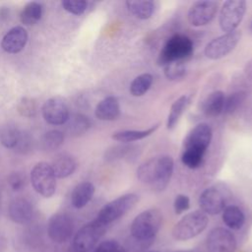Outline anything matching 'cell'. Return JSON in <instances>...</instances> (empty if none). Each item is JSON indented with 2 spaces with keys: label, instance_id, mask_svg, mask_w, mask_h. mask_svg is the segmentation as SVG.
I'll list each match as a JSON object with an SVG mask.
<instances>
[{
  "label": "cell",
  "instance_id": "obj_34",
  "mask_svg": "<svg viewBox=\"0 0 252 252\" xmlns=\"http://www.w3.org/2000/svg\"><path fill=\"white\" fill-rule=\"evenodd\" d=\"M61 4L64 10L74 15L84 14L89 5V3L85 0H64L61 2Z\"/></svg>",
  "mask_w": 252,
  "mask_h": 252
},
{
  "label": "cell",
  "instance_id": "obj_14",
  "mask_svg": "<svg viewBox=\"0 0 252 252\" xmlns=\"http://www.w3.org/2000/svg\"><path fill=\"white\" fill-rule=\"evenodd\" d=\"M218 11V3L212 0L197 1L189 9L188 21L194 27L209 24Z\"/></svg>",
  "mask_w": 252,
  "mask_h": 252
},
{
  "label": "cell",
  "instance_id": "obj_37",
  "mask_svg": "<svg viewBox=\"0 0 252 252\" xmlns=\"http://www.w3.org/2000/svg\"><path fill=\"white\" fill-rule=\"evenodd\" d=\"M32 146V138L29 135V133H23L21 132L19 141L15 147V149L17 150V152L25 154L31 151Z\"/></svg>",
  "mask_w": 252,
  "mask_h": 252
},
{
  "label": "cell",
  "instance_id": "obj_6",
  "mask_svg": "<svg viewBox=\"0 0 252 252\" xmlns=\"http://www.w3.org/2000/svg\"><path fill=\"white\" fill-rule=\"evenodd\" d=\"M107 225L97 220L82 226L75 234L73 239V249L76 252H90L106 231Z\"/></svg>",
  "mask_w": 252,
  "mask_h": 252
},
{
  "label": "cell",
  "instance_id": "obj_26",
  "mask_svg": "<svg viewBox=\"0 0 252 252\" xmlns=\"http://www.w3.org/2000/svg\"><path fill=\"white\" fill-rule=\"evenodd\" d=\"M158 124H156L146 130H124V131L115 132L112 135V139L118 142H123V143L138 141L153 134L158 129Z\"/></svg>",
  "mask_w": 252,
  "mask_h": 252
},
{
  "label": "cell",
  "instance_id": "obj_3",
  "mask_svg": "<svg viewBox=\"0 0 252 252\" xmlns=\"http://www.w3.org/2000/svg\"><path fill=\"white\" fill-rule=\"evenodd\" d=\"M209 223L208 216L202 212L194 211L181 218L172 228V236L176 240L184 241L199 235Z\"/></svg>",
  "mask_w": 252,
  "mask_h": 252
},
{
  "label": "cell",
  "instance_id": "obj_43",
  "mask_svg": "<svg viewBox=\"0 0 252 252\" xmlns=\"http://www.w3.org/2000/svg\"><path fill=\"white\" fill-rule=\"evenodd\" d=\"M146 252H158V251H146Z\"/></svg>",
  "mask_w": 252,
  "mask_h": 252
},
{
  "label": "cell",
  "instance_id": "obj_24",
  "mask_svg": "<svg viewBox=\"0 0 252 252\" xmlns=\"http://www.w3.org/2000/svg\"><path fill=\"white\" fill-rule=\"evenodd\" d=\"M66 132L71 136H80L86 133L91 127L90 119L83 114L70 115L65 123Z\"/></svg>",
  "mask_w": 252,
  "mask_h": 252
},
{
  "label": "cell",
  "instance_id": "obj_20",
  "mask_svg": "<svg viewBox=\"0 0 252 252\" xmlns=\"http://www.w3.org/2000/svg\"><path fill=\"white\" fill-rule=\"evenodd\" d=\"M50 165L55 177L65 178L73 174L77 167V162L73 157L64 154L58 156Z\"/></svg>",
  "mask_w": 252,
  "mask_h": 252
},
{
  "label": "cell",
  "instance_id": "obj_29",
  "mask_svg": "<svg viewBox=\"0 0 252 252\" xmlns=\"http://www.w3.org/2000/svg\"><path fill=\"white\" fill-rule=\"evenodd\" d=\"M153 83V76L149 73H144L136 77L130 85V93L134 96H141L146 94Z\"/></svg>",
  "mask_w": 252,
  "mask_h": 252
},
{
  "label": "cell",
  "instance_id": "obj_33",
  "mask_svg": "<svg viewBox=\"0 0 252 252\" xmlns=\"http://www.w3.org/2000/svg\"><path fill=\"white\" fill-rule=\"evenodd\" d=\"M164 75L168 80L182 79L186 75V68L182 61H175L164 66Z\"/></svg>",
  "mask_w": 252,
  "mask_h": 252
},
{
  "label": "cell",
  "instance_id": "obj_39",
  "mask_svg": "<svg viewBox=\"0 0 252 252\" xmlns=\"http://www.w3.org/2000/svg\"><path fill=\"white\" fill-rule=\"evenodd\" d=\"M8 182L14 191L20 190L25 184V178L20 173H13L9 176Z\"/></svg>",
  "mask_w": 252,
  "mask_h": 252
},
{
  "label": "cell",
  "instance_id": "obj_8",
  "mask_svg": "<svg viewBox=\"0 0 252 252\" xmlns=\"http://www.w3.org/2000/svg\"><path fill=\"white\" fill-rule=\"evenodd\" d=\"M246 11V2L243 0L225 1L220 9L219 23L220 29L226 32L235 31Z\"/></svg>",
  "mask_w": 252,
  "mask_h": 252
},
{
  "label": "cell",
  "instance_id": "obj_19",
  "mask_svg": "<svg viewBox=\"0 0 252 252\" xmlns=\"http://www.w3.org/2000/svg\"><path fill=\"white\" fill-rule=\"evenodd\" d=\"M94 193V186L93 183L85 181L79 183L73 190L71 195L72 205L76 209L84 208L93 198Z\"/></svg>",
  "mask_w": 252,
  "mask_h": 252
},
{
  "label": "cell",
  "instance_id": "obj_28",
  "mask_svg": "<svg viewBox=\"0 0 252 252\" xmlns=\"http://www.w3.org/2000/svg\"><path fill=\"white\" fill-rule=\"evenodd\" d=\"M188 103H189V97L185 94L180 96L179 98H177L172 103L168 117H167V122H166L167 129H172L177 124L182 113L186 109Z\"/></svg>",
  "mask_w": 252,
  "mask_h": 252
},
{
  "label": "cell",
  "instance_id": "obj_15",
  "mask_svg": "<svg viewBox=\"0 0 252 252\" xmlns=\"http://www.w3.org/2000/svg\"><path fill=\"white\" fill-rule=\"evenodd\" d=\"M213 132L210 125L201 123L195 126L186 136L183 143V149H192L206 153L211 140Z\"/></svg>",
  "mask_w": 252,
  "mask_h": 252
},
{
  "label": "cell",
  "instance_id": "obj_9",
  "mask_svg": "<svg viewBox=\"0 0 252 252\" xmlns=\"http://www.w3.org/2000/svg\"><path fill=\"white\" fill-rule=\"evenodd\" d=\"M241 33L238 31L226 32L211 40L205 47V55L213 60L226 56L237 45Z\"/></svg>",
  "mask_w": 252,
  "mask_h": 252
},
{
  "label": "cell",
  "instance_id": "obj_22",
  "mask_svg": "<svg viewBox=\"0 0 252 252\" xmlns=\"http://www.w3.org/2000/svg\"><path fill=\"white\" fill-rule=\"evenodd\" d=\"M222 221L230 229H240L245 222V215L243 211L234 205L226 206L222 211Z\"/></svg>",
  "mask_w": 252,
  "mask_h": 252
},
{
  "label": "cell",
  "instance_id": "obj_21",
  "mask_svg": "<svg viewBox=\"0 0 252 252\" xmlns=\"http://www.w3.org/2000/svg\"><path fill=\"white\" fill-rule=\"evenodd\" d=\"M224 94L221 91H215L211 93L203 103V111L207 116L216 117L223 110Z\"/></svg>",
  "mask_w": 252,
  "mask_h": 252
},
{
  "label": "cell",
  "instance_id": "obj_32",
  "mask_svg": "<svg viewBox=\"0 0 252 252\" xmlns=\"http://www.w3.org/2000/svg\"><path fill=\"white\" fill-rule=\"evenodd\" d=\"M245 98H246V93L243 91H238L231 94L229 96L224 98L222 112H224L225 114L233 113L242 104Z\"/></svg>",
  "mask_w": 252,
  "mask_h": 252
},
{
  "label": "cell",
  "instance_id": "obj_12",
  "mask_svg": "<svg viewBox=\"0 0 252 252\" xmlns=\"http://www.w3.org/2000/svg\"><path fill=\"white\" fill-rule=\"evenodd\" d=\"M44 120L52 125H63L67 122L70 112L67 102L61 97H51L42 106Z\"/></svg>",
  "mask_w": 252,
  "mask_h": 252
},
{
  "label": "cell",
  "instance_id": "obj_31",
  "mask_svg": "<svg viewBox=\"0 0 252 252\" xmlns=\"http://www.w3.org/2000/svg\"><path fill=\"white\" fill-rule=\"evenodd\" d=\"M204 156H205V153L203 152L192 150V149H183V152L181 155V161L188 168L194 169L199 167L202 164Z\"/></svg>",
  "mask_w": 252,
  "mask_h": 252
},
{
  "label": "cell",
  "instance_id": "obj_7",
  "mask_svg": "<svg viewBox=\"0 0 252 252\" xmlns=\"http://www.w3.org/2000/svg\"><path fill=\"white\" fill-rule=\"evenodd\" d=\"M31 181L33 189L45 198L51 197L56 190V177L49 163H36L31 171Z\"/></svg>",
  "mask_w": 252,
  "mask_h": 252
},
{
  "label": "cell",
  "instance_id": "obj_41",
  "mask_svg": "<svg viewBox=\"0 0 252 252\" xmlns=\"http://www.w3.org/2000/svg\"><path fill=\"white\" fill-rule=\"evenodd\" d=\"M249 30H250V32H252V20H251V23H250V27H249Z\"/></svg>",
  "mask_w": 252,
  "mask_h": 252
},
{
  "label": "cell",
  "instance_id": "obj_10",
  "mask_svg": "<svg viewBox=\"0 0 252 252\" xmlns=\"http://www.w3.org/2000/svg\"><path fill=\"white\" fill-rule=\"evenodd\" d=\"M49 238L56 243H64L74 233V221L72 218L64 213L53 215L47 224Z\"/></svg>",
  "mask_w": 252,
  "mask_h": 252
},
{
  "label": "cell",
  "instance_id": "obj_16",
  "mask_svg": "<svg viewBox=\"0 0 252 252\" xmlns=\"http://www.w3.org/2000/svg\"><path fill=\"white\" fill-rule=\"evenodd\" d=\"M28 41V32L24 27L17 26L8 31L3 36L1 47L4 51L15 54L24 49Z\"/></svg>",
  "mask_w": 252,
  "mask_h": 252
},
{
  "label": "cell",
  "instance_id": "obj_23",
  "mask_svg": "<svg viewBox=\"0 0 252 252\" xmlns=\"http://www.w3.org/2000/svg\"><path fill=\"white\" fill-rule=\"evenodd\" d=\"M125 4L128 11L141 20L151 18L155 12V2L151 0H129Z\"/></svg>",
  "mask_w": 252,
  "mask_h": 252
},
{
  "label": "cell",
  "instance_id": "obj_25",
  "mask_svg": "<svg viewBox=\"0 0 252 252\" xmlns=\"http://www.w3.org/2000/svg\"><path fill=\"white\" fill-rule=\"evenodd\" d=\"M43 7L38 2H29L20 14L21 22L26 26L35 25L42 17Z\"/></svg>",
  "mask_w": 252,
  "mask_h": 252
},
{
  "label": "cell",
  "instance_id": "obj_5",
  "mask_svg": "<svg viewBox=\"0 0 252 252\" xmlns=\"http://www.w3.org/2000/svg\"><path fill=\"white\" fill-rule=\"evenodd\" d=\"M138 201L139 197L136 194H124L104 205L98 212L95 220L105 225H108L124 216L137 204Z\"/></svg>",
  "mask_w": 252,
  "mask_h": 252
},
{
  "label": "cell",
  "instance_id": "obj_11",
  "mask_svg": "<svg viewBox=\"0 0 252 252\" xmlns=\"http://www.w3.org/2000/svg\"><path fill=\"white\" fill-rule=\"evenodd\" d=\"M209 252H234L237 246L233 233L224 227L213 228L206 240Z\"/></svg>",
  "mask_w": 252,
  "mask_h": 252
},
{
  "label": "cell",
  "instance_id": "obj_38",
  "mask_svg": "<svg viewBox=\"0 0 252 252\" xmlns=\"http://www.w3.org/2000/svg\"><path fill=\"white\" fill-rule=\"evenodd\" d=\"M190 207V200L186 195L179 194L175 197L174 203H173V208L174 212L176 214H181L185 211H187Z\"/></svg>",
  "mask_w": 252,
  "mask_h": 252
},
{
  "label": "cell",
  "instance_id": "obj_36",
  "mask_svg": "<svg viewBox=\"0 0 252 252\" xmlns=\"http://www.w3.org/2000/svg\"><path fill=\"white\" fill-rule=\"evenodd\" d=\"M94 252H126V250L119 242L108 239L99 243Z\"/></svg>",
  "mask_w": 252,
  "mask_h": 252
},
{
  "label": "cell",
  "instance_id": "obj_35",
  "mask_svg": "<svg viewBox=\"0 0 252 252\" xmlns=\"http://www.w3.org/2000/svg\"><path fill=\"white\" fill-rule=\"evenodd\" d=\"M18 111L22 116L25 117H32L35 115L36 113V102L34 101V99L30 98V97H23L18 106Z\"/></svg>",
  "mask_w": 252,
  "mask_h": 252
},
{
  "label": "cell",
  "instance_id": "obj_30",
  "mask_svg": "<svg viewBox=\"0 0 252 252\" xmlns=\"http://www.w3.org/2000/svg\"><path fill=\"white\" fill-rule=\"evenodd\" d=\"M64 142V134L59 130H50L41 137L40 145L45 151H54Z\"/></svg>",
  "mask_w": 252,
  "mask_h": 252
},
{
  "label": "cell",
  "instance_id": "obj_18",
  "mask_svg": "<svg viewBox=\"0 0 252 252\" xmlns=\"http://www.w3.org/2000/svg\"><path fill=\"white\" fill-rule=\"evenodd\" d=\"M94 113L95 116L100 120H114L120 114L119 101L114 96H107L98 102Z\"/></svg>",
  "mask_w": 252,
  "mask_h": 252
},
{
  "label": "cell",
  "instance_id": "obj_27",
  "mask_svg": "<svg viewBox=\"0 0 252 252\" xmlns=\"http://www.w3.org/2000/svg\"><path fill=\"white\" fill-rule=\"evenodd\" d=\"M20 135L21 131L16 125L12 123L5 124L0 128V143L7 149H15Z\"/></svg>",
  "mask_w": 252,
  "mask_h": 252
},
{
  "label": "cell",
  "instance_id": "obj_42",
  "mask_svg": "<svg viewBox=\"0 0 252 252\" xmlns=\"http://www.w3.org/2000/svg\"><path fill=\"white\" fill-rule=\"evenodd\" d=\"M68 252H76V251H75V250H74V249H73V248H72V249H70V250H69V251H68Z\"/></svg>",
  "mask_w": 252,
  "mask_h": 252
},
{
  "label": "cell",
  "instance_id": "obj_1",
  "mask_svg": "<svg viewBox=\"0 0 252 252\" xmlns=\"http://www.w3.org/2000/svg\"><path fill=\"white\" fill-rule=\"evenodd\" d=\"M172 172V158L170 156H160L143 162L137 169V177L153 190L160 192L168 185Z\"/></svg>",
  "mask_w": 252,
  "mask_h": 252
},
{
  "label": "cell",
  "instance_id": "obj_40",
  "mask_svg": "<svg viewBox=\"0 0 252 252\" xmlns=\"http://www.w3.org/2000/svg\"><path fill=\"white\" fill-rule=\"evenodd\" d=\"M175 252H194V251H191V250H182V251H175Z\"/></svg>",
  "mask_w": 252,
  "mask_h": 252
},
{
  "label": "cell",
  "instance_id": "obj_17",
  "mask_svg": "<svg viewBox=\"0 0 252 252\" xmlns=\"http://www.w3.org/2000/svg\"><path fill=\"white\" fill-rule=\"evenodd\" d=\"M8 214L14 222L26 224L33 217V207L27 199L17 198L10 203Z\"/></svg>",
  "mask_w": 252,
  "mask_h": 252
},
{
  "label": "cell",
  "instance_id": "obj_2",
  "mask_svg": "<svg viewBox=\"0 0 252 252\" xmlns=\"http://www.w3.org/2000/svg\"><path fill=\"white\" fill-rule=\"evenodd\" d=\"M162 222V214L157 208H151L140 213L132 221L130 232L132 238L143 244L150 245L157 233L158 232Z\"/></svg>",
  "mask_w": 252,
  "mask_h": 252
},
{
  "label": "cell",
  "instance_id": "obj_4",
  "mask_svg": "<svg viewBox=\"0 0 252 252\" xmlns=\"http://www.w3.org/2000/svg\"><path fill=\"white\" fill-rule=\"evenodd\" d=\"M193 52L192 40L184 34H175L171 36L163 48L161 49L158 63L159 65H166L175 61H182L184 58L190 56Z\"/></svg>",
  "mask_w": 252,
  "mask_h": 252
},
{
  "label": "cell",
  "instance_id": "obj_13",
  "mask_svg": "<svg viewBox=\"0 0 252 252\" xmlns=\"http://www.w3.org/2000/svg\"><path fill=\"white\" fill-rule=\"evenodd\" d=\"M201 211L208 215H218L226 207V198L223 192L217 187H209L202 192L199 198Z\"/></svg>",
  "mask_w": 252,
  "mask_h": 252
}]
</instances>
